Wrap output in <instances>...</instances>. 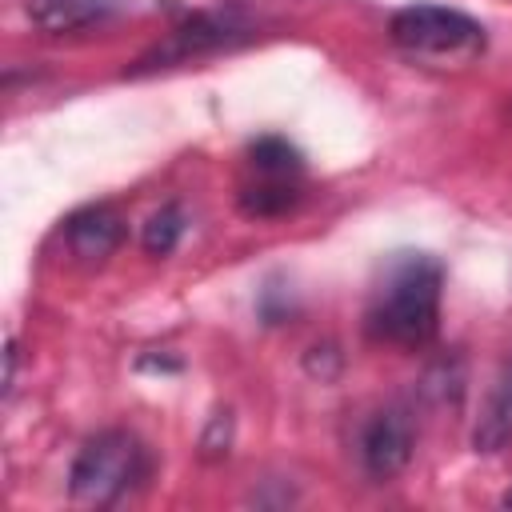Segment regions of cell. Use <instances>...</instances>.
Wrapping results in <instances>:
<instances>
[{
  "label": "cell",
  "mask_w": 512,
  "mask_h": 512,
  "mask_svg": "<svg viewBox=\"0 0 512 512\" xmlns=\"http://www.w3.org/2000/svg\"><path fill=\"white\" fill-rule=\"evenodd\" d=\"M444 264L428 252H396L368 296L364 332L376 344L424 348L440 328Z\"/></svg>",
  "instance_id": "6da1fadb"
},
{
  "label": "cell",
  "mask_w": 512,
  "mask_h": 512,
  "mask_svg": "<svg viewBox=\"0 0 512 512\" xmlns=\"http://www.w3.org/2000/svg\"><path fill=\"white\" fill-rule=\"evenodd\" d=\"M148 476V452L128 428H104L88 436L68 468V496L88 508L124 500Z\"/></svg>",
  "instance_id": "7a4b0ae2"
},
{
  "label": "cell",
  "mask_w": 512,
  "mask_h": 512,
  "mask_svg": "<svg viewBox=\"0 0 512 512\" xmlns=\"http://www.w3.org/2000/svg\"><path fill=\"white\" fill-rule=\"evenodd\" d=\"M392 44L428 64H468L484 52V24L444 4H408L388 24Z\"/></svg>",
  "instance_id": "3957f363"
},
{
  "label": "cell",
  "mask_w": 512,
  "mask_h": 512,
  "mask_svg": "<svg viewBox=\"0 0 512 512\" xmlns=\"http://www.w3.org/2000/svg\"><path fill=\"white\" fill-rule=\"evenodd\" d=\"M252 36V16L236 4H224V8H200L192 16H184L164 40H156L128 72L132 76H148V72H160V68H176V64H188V60H200V56H212L220 48H232L240 40Z\"/></svg>",
  "instance_id": "277c9868"
},
{
  "label": "cell",
  "mask_w": 512,
  "mask_h": 512,
  "mask_svg": "<svg viewBox=\"0 0 512 512\" xmlns=\"http://www.w3.org/2000/svg\"><path fill=\"white\" fill-rule=\"evenodd\" d=\"M416 452V424L412 416L400 408V404H388L380 412H372L364 424H360V440H356V456H360V468L372 476V480H392L408 468Z\"/></svg>",
  "instance_id": "5b68a950"
},
{
  "label": "cell",
  "mask_w": 512,
  "mask_h": 512,
  "mask_svg": "<svg viewBox=\"0 0 512 512\" xmlns=\"http://www.w3.org/2000/svg\"><path fill=\"white\" fill-rule=\"evenodd\" d=\"M24 12L44 36H76L112 24L120 12H128V0H24Z\"/></svg>",
  "instance_id": "8992f818"
},
{
  "label": "cell",
  "mask_w": 512,
  "mask_h": 512,
  "mask_svg": "<svg viewBox=\"0 0 512 512\" xmlns=\"http://www.w3.org/2000/svg\"><path fill=\"white\" fill-rule=\"evenodd\" d=\"M64 240H68L72 256L96 264V260L112 256L116 244L124 240V216L112 204H88L64 220Z\"/></svg>",
  "instance_id": "52a82bcc"
},
{
  "label": "cell",
  "mask_w": 512,
  "mask_h": 512,
  "mask_svg": "<svg viewBox=\"0 0 512 512\" xmlns=\"http://www.w3.org/2000/svg\"><path fill=\"white\" fill-rule=\"evenodd\" d=\"M508 444H512V356L496 368L492 388H488L484 408H480V420L472 428V448L484 456H492Z\"/></svg>",
  "instance_id": "ba28073f"
},
{
  "label": "cell",
  "mask_w": 512,
  "mask_h": 512,
  "mask_svg": "<svg viewBox=\"0 0 512 512\" xmlns=\"http://www.w3.org/2000/svg\"><path fill=\"white\" fill-rule=\"evenodd\" d=\"M296 200H300V176H272V172H252L236 192L240 212L252 220L284 216Z\"/></svg>",
  "instance_id": "9c48e42d"
},
{
  "label": "cell",
  "mask_w": 512,
  "mask_h": 512,
  "mask_svg": "<svg viewBox=\"0 0 512 512\" xmlns=\"http://www.w3.org/2000/svg\"><path fill=\"white\" fill-rule=\"evenodd\" d=\"M184 228H188L184 208H180L176 200H168V204H160V208L148 216V224H144V232H140V244H144V252H152V256H168V252L180 244Z\"/></svg>",
  "instance_id": "30bf717a"
},
{
  "label": "cell",
  "mask_w": 512,
  "mask_h": 512,
  "mask_svg": "<svg viewBox=\"0 0 512 512\" xmlns=\"http://www.w3.org/2000/svg\"><path fill=\"white\" fill-rule=\"evenodd\" d=\"M248 168L252 172H272V176H300L304 160L300 152L280 140V136H260L252 148H248Z\"/></svg>",
  "instance_id": "8fae6325"
},
{
  "label": "cell",
  "mask_w": 512,
  "mask_h": 512,
  "mask_svg": "<svg viewBox=\"0 0 512 512\" xmlns=\"http://www.w3.org/2000/svg\"><path fill=\"white\" fill-rule=\"evenodd\" d=\"M228 444H232V412L224 408V412H212V420L200 436V452H204V460H220V456H228Z\"/></svg>",
  "instance_id": "7c38bea8"
},
{
  "label": "cell",
  "mask_w": 512,
  "mask_h": 512,
  "mask_svg": "<svg viewBox=\"0 0 512 512\" xmlns=\"http://www.w3.org/2000/svg\"><path fill=\"white\" fill-rule=\"evenodd\" d=\"M12 384H16V344L8 340V348H4V396L12 392Z\"/></svg>",
  "instance_id": "4fadbf2b"
},
{
  "label": "cell",
  "mask_w": 512,
  "mask_h": 512,
  "mask_svg": "<svg viewBox=\"0 0 512 512\" xmlns=\"http://www.w3.org/2000/svg\"><path fill=\"white\" fill-rule=\"evenodd\" d=\"M504 508H512V488H508V492H504Z\"/></svg>",
  "instance_id": "5bb4252c"
}]
</instances>
